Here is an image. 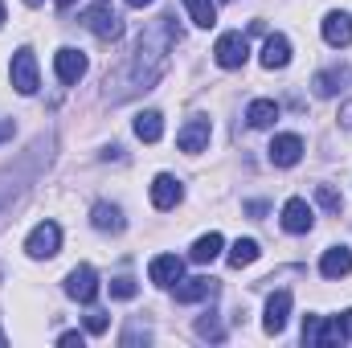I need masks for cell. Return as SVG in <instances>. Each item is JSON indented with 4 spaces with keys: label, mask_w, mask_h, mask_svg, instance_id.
<instances>
[{
    "label": "cell",
    "mask_w": 352,
    "mask_h": 348,
    "mask_svg": "<svg viewBox=\"0 0 352 348\" xmlns=\"http://www.w3.org/2000/svg\"><path fill=\"white\" fill-rule=\"evenodd\" d=\"M336 90H340V74H336V70H324V74H316V94H320V98H332Z\"/></svg>",
    "instance_id": "obj_27"
},
{
    "label": "cell",
    "mask_w": 352,
    "mask_h": 348,
    "mask_svg": "<svg viewBox=\"0 0 352 348\" xmlns=\"http://www.w3.org/2000/svg\"><path fill=\"white\" fill-rule=\"evenodd\" d=\"M246 119H250V127H274V119H278V102H270V98H254L250 102V111H246Z\"/></svg>",
    "instance_id": "obj_22"
},
{
    "label": "cell",
    "mask_w": 352,
    "mask_h": 348,
    "mask_svg": "<svg viewBox=\"0 0 352 348\" xmlns=\"http://www.w3.org/2000/svg\"><path fill=\"white\" fill-rule=\"evenodd\" d=\"M176 41H180L176 21L168 12L156 17V21L140 33L135 54L127 58V66H123L115 78H107V98H111V102H123V98H131V94H140V90H152L164 78V70H168V54H173Z\"/></svg>",
    "instance_id": "obj_1"
},
{
    "label": "cell",
    "mask_w": 352,
    "mask_h": 348,
    "mask_svg": "<svg viewBox=\"0 0 352 348\" xmlns=\"http://www.w3.org/2000/svg\"><path fill=\"white\" fill-rule=\"evenodd\" d=\"M320 274H324V279H344V274H352V250L349 246H332V250H324V259H320Z\"/></svg>",
    "instance_id": "obj_19"
},
{
    "label": "cell",
    "mask_w": 352,
    "mask_h": 348,
    "mask_svg": "<svg viewBox=\"0 0 352 348\" xmlns=\"http://www.w3.org/2000/svg\"><path fill=\"white\" fill-rule=\"evenodd\" d=\"M58 246H62V226H58V221H41V226H33L29 238H25L29 259H54Z\"/></svg>",
    "instance_id": "obj_3"
},
{
    "label": "cell",
    "mask_w": 352,
    "mask_h": 348,
    "mask_svg": "<svg viewBox=\"0 0 352 348\" xmlns=\"http://www.w3.org/2000/svg\"><path fill=\"white\" fill-rule=\"evenodd\" d=\"M82 21H87V29L98 37V41H119V37H123V21H119L102 0H98L94 8H87V17H82Z\"/></svg>",
    "instance_id": "obj_4"
},
{
    "label": "cell",
    "mask_w": 352,
    "mask_h": 348,
    "mask_svg": "<svg viewBox=\"0 0 352 348\" xmlns=\"http://www.w3.org/2000/svg\"><path fill=\"white\" fill-rule=\"evenodd\" d=\"M25 4H29V8H37V4H41V0H25Z\"/></svg>",
    "instance_id": "obj_36"
},
{
    "label": "cell",
    "mask_w": 352,
    "mask_h": 348,
    "mask_svg": "<svg viewBox=\"0 0 352 348\" xmlns=\"http://www.w3.org/2000/svg\"><path fill=\"white\" fill-rule=\"evenodd\" d=\"M54 4H58V8H70V4H74V0H54Z\"/></svg>",
    "instance_id": "obj_35"
},
{
    "label": "cell",
    "mask_w": 352,
    "mask_h": 348,
    "mask_svg": "<svg viewBox=\"0 0 352 348\" xmlns=\"http://www.w3.org/2000/svg\"><path fill=\"white\" fill-rule=\"evenodd\" d=\"M8 78H12L16 94H33V90H37V58H33V50H16V54H12Z\"/></svg>",
    "instance_id": "obj_5"
},
{
    "label": "cell",
    "mask_w": 352,
    "mask_h": 348,
    "mask_svg": "<svg viewBox=\"0 0 352 348\" xmlns=\"http://www.w3.org/2000/svg\"><path fill=\"white\" fill-rule=\"evenodd\" d=\"M66 295L78 299V303H94V295H98V274H94V266H74V270L66 274Z\"/></svg>",
    "instance_id": "obj_8"
},
{
    "label": "cell",
    "mask_w": 352,
    "mask_h": 348,
    "mask_svg": "<svg viewBox=\"0 0 352 348\" xmlns=\"http://www.w3.org/2000/svg\"><path fill=\"white\" fill-rule=\"evenodd\" d=\"M311 226H316L311 205H307L303 197H291V201L283 205V230H287V234H307Z\"/></svg>",
    "instance_id": "obj_9"
},
{
    "label": "cell",
    "mask_w": 352,
    "mask_h": 348,
    "mask_svg": "<svg viewBox=\"0 0 352 348\" xmlns=\"http://www.w3.org/2000/svg\"><path fill=\"white\" fill-rule=\"evenodd\" d=\"M217 295V279H180L176 283V303H201V299H213Z\"/></svg>",
    "instance_id": "obj_15"
},
{
    "label": "cell",
    "mask_w": 352,
    "mask_h": 348,
    "mask_svg": "<svg viewBox=\"0 0 352 348\" xmlns=\"http://www.w3.org/2000/svg\"><path fill=\"white\" fill-rule=\"evenodd\" d=\"M102 4H107V0H102Z\"/></svg>",
    "instance_id": "obj_38"
},
{
    "label": "cell",
    "mask_w": 352,
    "mask_h": 348,
    "mask_svg": "<svg viewBox=\"0 0 352 348\" xmlns=\"http://www.w3.org/2000/svg\"><path fill=\"white\" fill-rule=\"evenodd\" d=\"M266 156H270V164H274V168H291V164H299V160H303V140H299V135H291V131H283V135H274V140H270Z\"/></svg>",
    "instance_id": "obj_6"
},
{
    "label": "cell",
    "mask_w": 352,
    "mask_h": 348,
    "mask_svg": "<svg viewBox=\"0 0 352 348\" xmlns=\"http://www.w3.org/2000/svg\"><path fill=\"white\" fill-rule=\"evenodd\" d=\"M184 8H188L192 25H201V29H213L217 25V4L213 0H184Z\"/></svg>",
    "instance_id": "obj_24"
},
{
    "label": "cell",
    "mask_w": 352,
    "mask_h": 348,
    "mask_svg": "<svg viewBox=\"0 0 352 348\" xmlns=\"http://www.w3.org/2000/svg\"><path fill=\"white\" fill-rule=\"evenodd\" d=\"M127 4H131V8H148L152 0H127Z\"/></svg>",
    "instance_id": "obj_34"
},
{
    "label": "cell",
    "mask_w": 352,
    "mask_h": 348,
    "mask_svg": "<svg viewBox=\"0 0 352 348\" xmlns=\"http://www.w3.org/2000/svg\"><path fill=\"white\" fill-rule=\"evenodd\" d=\"M303 345H307V348H332V345H340L336 320H320V316H307V324H303Z\"/></svg>",
    "instance_id": "obj_10"
},
{
    "label": "cell",
    "mask_w": 352,
    "mask_h": 348,
    "mask_svg": "<svg viewBox=\"0 0 352 348\" xmlns=\"http://www.w3.org/2000/svg\"><path fill=\"white\" fill-rule=\"evenodd\" d=\"M316 201H320L328 213H340V209H344V197H340L332 184H316Z\"/></svg>",
    "instance_id": "obj_25"
},
{
    "label": "cell",
    "mask_w": 352,
    "mask_h": 348,
    "mask_svg": "<svg viewBox=\"0 0 352 348\" xmlns=\"http://www.w3.org/2000/svg\"><path fill=\"white\" fill-rule=\"evenodd\" d=\"M213 58H217L221 70H238V66H246V58H250V41H246V33H221L217 45H213Z\"/></svg>",
    "instance_id": "obj_2"
},
{
    "label": "cell",
    "mask_w": 352,
    "mask_h": 348,
    "mask_svg": "<svg viewBox=\"0 0 352 348\" xmlns=\"http://www.w3.org/2000/svg\"><path fill=\"white\" fill-rule=\"evenodd\" d=\"M180 197H184V188H180V180L168 173H160L152 180V205L156 209H176L180 205Z\"/></svg>",
    "instance_id": "obj_16"
},
{
    "label": "cell",
    "mask_w": 352,
    "mask_h": 348,
    "mask_svg": "<svg viewBox=\"0 0 352 348\" xmlns=\"http://www.w3.org/2000/svg\"><path fill=\"white\" fill-rule=\"evenodd\" d=\"M336 332H340V345H352V312L336 316Z\"/></svg>",
    "instance_id": "obj_30"
},
{
    "label": "cell",
    "mask_w": 352,
    "mask_h": 348,
    "mask_svg": "<svg viewBox=\"0 0 352 348\" xmlns=\"http://www.w3.org/2000/svg\"><path fill=\"white\" fill-rule=\"evenodd\" d=\"M54 74H58V83H66V87H74L82 74H87V54L82 50H58L54 54Z\"/></svg>",
    "instance_id": "obj_7"
},
{
    "label": "cell",
    "mask_w": 352,
    "mask_h": 348,
    "mask_svg": "<svg viewBox=\"0 0 352 348\" xmlns=\"http://www.w3.org/2000/svg\"><path fill=\"white\" fill-rule=\"evenodd\" d=\"M107 328H111V320H107V312H90V316H87V332H90V336H102Z\"/></svg>",
    "instance_id": "obj_29"
},
{
    "label": "cell",
    "mask_w": 352,
    "mask_h": 348,
    "mask_svg": "<svg viewBox=\"0 0 352 348\" xmlns=\"http://www.w3.org/2000/svg\"><path fill=\"white\" fill-rule=\"evenodd\" d=\"M197 332L205 336V340H226V328L217 324V316L209 312V316H201V324H197Z\"/></svg>",
    "instance_id": "obj_28"
},
{
    "label": "cell",
    "mask_w": 352,
    "mask_h": 348,
    "mask_svg": "<svg viewBox=\"0 0 352 348\" xmlns=\"http://www.w3.org/2000/svg\"><path fill=\"white\" fill-rule=\"evenodd\" d=\"M226 259H230L234 270H242V266H250V262L258 259V242H254V238H238V242L230 246V254H226Z\"/></svg>",
    "instance_id": "obj_23"
},
{
    "label": "cell",
    "mask_w": 352,
    "mask_h": 348,
    "mask_svg": "<svg viewBox=\"0 0 352 348\" xmlns=\"http://www.w3.org/2000/svg\"><path fill=\"white\" fill-rule=\"evenodd\" d=\"M221 246H226V238L217 234V230H209V234H201L197 242H192V262H213L221 254Z\"/></svg>",
    "instance_id": "obj_21"
},
{
    "label": "cell",
    "mask_w": 352,
    "mask_h": 348,
    "mask_svg": "<svg viewBox=\"0 0 352 348\" xmlns=\"http://www.w3.org/2000/svg\"><path fill=\"white\" fill-rule=\"evenodd\" d=\"M12 131H16V123H12V119H0V144L12 140Z\"/></svg>",
    "instance_id": "obj_32"
},
{
    "label": "cell",
    "mask_w": 352,
    "mask_h": 348,
    "mask_svg": "<svg viewBox=\"0 0 352 348\" xmlns=\"http://www.w3.org/2000/svg\"><path fill=\"white\" fill-rule=\"evenodd\" d=\"M90 226H94V230H102V234H119L127 221H123V209H119V205L98 201V205L90 209Z\"/></svg>",
    "instance_id": "obj_18"
},
{
    "label": "cell",
    "mask_w": 352,
    "mask_h": 348,
    "mask_svg": "<svg viewBox=\"0 0 352 348\" xmlns=\"http://www.w3.org/2000/svg\"><path fill=\"white\" fill-rule=\"evenodd\" d=\"M176 148L180 152H205L209 148V119H188L180 131H176Z\"/></svg>",
    "instance_id": "obj_12"
},
{
    "label": "cell",
    "mask_w": 352,
    "mask_h": 348,
    "mask_svg": "<svg viewBox=\"0 0 352 348\" xmlns=\"http://www.w3.org/2000/svg\"><path fill=\"white\" fill-rule=\"evenodd\" d=\"M180 274H184V259H176V254H156L152 266H148V279L156 287H176Z\"/></svg>",
    "instance_id": "obj_14"
},
{
    "label": "cell",
    "mask_w": 352,
    "mask_h": 348,
    "mask_svg": "<svg viewBox=\"0 0 352 348\" xmlns=\"http://www.w3.org/2000/svg\"><path fill=\"white\" fill-rule=\"evenodd\" d=\"M324 41H328L332 50L352 45V17L344 12V8H336V12H328V17H324Z\"/></svg>",
    "instance_id": "obj_13"
},
{
    "label": "cell",
    "mask_w": 352,
    "mask_h": 348,
    "mask_svg": "<svg viewBox=\"0 0 352 348\" xmlns=\"http://www.w3.org/2000/svg\"><path fill=\"white\" fill-rule=\"evenodd\" d=\"M258 62H263L266 70H283L287 62H291V41L283 37V33H270L263 41V54H258Z\"/></svg>",
    "instance_id": "obj_17"
},
{
    "label": "cell",
    "mask_w": 352,
    "mask_h": 348,
    "mask_svg": "<svg viewBox=\"0 0 352 348\" xmlns=\"http://www.w3.org/2000/svg\"><path fill=\"white\" fill-rule=\"evenodd\" d=\"M135 135H140L144 144H156V140L164 135V115H160V111H144V115H135Z\"/></svg>",
    "instance_id": "obj_20"
},
{
    "label": "cell",
    "mask_w": 352,
    "mask_h": 348,
    "mask_svg": "<svg viewBox=\"0 0 352 348\" xmlns=\"http://www.w3.org/2000/svg\"><path fill=\"white\" fill-rule=\"evenodd\" d=\"M287 320H291V291H274V295L266 299L263 328L270 332V336H278V332L287 328Z\"/></svg>",
    "instance_id": "obj_11"
},
{
    "label": "cell",
    "mask_w": 352,
    "mask_h": 348,
    "mask_svg": "<svg viewBox=\"0 0 352 348\" xmlns=\"http://www.w3.org/2000/svg\"><path fill=\"white\" fill-rule=\"evenodd\" d=\"M135 295H140V283L135 279H127V274L111 279V299H135Z\"/></svg>",
    "instance_id": "obj_26"
},
{
    "label": "cell",
    "mask_w": 352,
    "mask_h": 348,
    "mask_svg": "<svg viewBox=\"0 0 352 348\" xmlns=\"http://www.w3.org/2000/svg\"><path fill=\"white\" fill-rule=\"evenodd\" d=\"M82 340H87V336H82V332H62V336H58V345H66V348H82Z\"/></svg>",
    "instance_id": "obj_31"
},
{
    "label": "cell",
    "mask_w": 352,
    "mask_h": 348,
    "mask_svg": "<svg viewBox=\"0 0 352 348\" xmlns=\"http://www.w3.org/2000/svg\"><path fill=\"white\" fill-rule=\"evenodd\" d=\"M0 25H4V0H0Z\"/></svg>",
    "instance_id": "obj_37"
},
{
    "label": "cell",
    "mask_w": 352,
    "mask_h": 348,
    "mask_svg": "<svg viewBox=\"0 0 352 348\" xmlns=\"http://www.w3.org/2000/svg\"><path fill=\"white\" fill-rule=\"evenodd\" d=\"M344 127H352V102L344 107Z\"/></svg>",
    "instance_id": "obj_33"
}]
</instances>
